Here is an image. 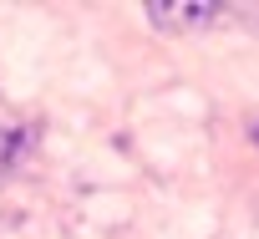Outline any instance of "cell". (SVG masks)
<instances>
[{
	"instance_id": "1",
	"label": "cell",
	"mask_w": 259,
	"mask_h": 239,
	"mask_svg": "<svg viewBox=\"0 0 259 239\" xmlns=\"http://www.w3.org/2000/svg\"><path fill=\"white\" fill-rule=\"evenodd\" d=\"M143 11L158 31H198V26H208L219 16L213 0H148Z\"/></svg>"
},
{
	"instance_id": "2",
	"label": "cell",
	"mask_w": 259,
	"mask_h": 239,
	"mask_svg": "<svg viewBox=\"0 0 259 239\" xmlns=\"http://www.w3.org/2000/svg\"><path fill=\"white\" fill-rule=\"evenodd\" d=\"M249 133H254V143H259V123H254V128H249Z\"/></svg>"
}]
</instances>
